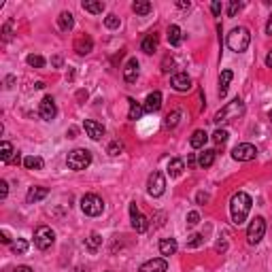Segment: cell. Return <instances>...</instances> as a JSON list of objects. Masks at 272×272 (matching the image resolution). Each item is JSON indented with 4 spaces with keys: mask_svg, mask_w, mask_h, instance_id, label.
I'll list each match as a JSON object with an SVG mask.
<instances>
[{
    "mask_svg": "<svg viewBox=\"0 0 272 272\" xmlns=\"http://www.w3.org/2000/svg\"><path fill=\"white\" fill-rule=\"evenodd\" d=\"M243 115H245V102H243L241 98H234L232 102H228V105H225L221 111L215 113L213 121H215V124L221 128V126H225V124H230V121L243 117Z\"/></svg>",
    "mask_w": 272,
    "mask_h": 272,
    "instance_id": "obj_2",
    "label": "cell"
},
{
    "mask_svg": "<svg viewBox=\"0 0 272 272\" xmlns=\"http://www.w3.org/2000/svg\"><path fill=\"white\" fill-rule=\"evenodd\" d=\"M158 45H160V38H158V34H147L145 38H142V43H140V49L145 51L147 55H151V54H155L158 51Z\"/></svg>",
    "mask_w": 272,
    "mask_h": 272,
    "instance_id": "obj_17",
    "label": "cell"
},
{
    "mask_svg": "<svg viewBox=\"0 0 272 272\" xmlns=\"http://www.w3.org/2000/svg\"><path fill=\"white\" fill-rule=\"evenodd\" d=\"M138 73H140V64L136 57H130V60L126 62L124 66V81L126 83H136V79H138Z\"/></svg>",
    "mask_w": 272,
    "mask_h": 272,
    "instance_id": "obj_13",
    "label": "cell"
},
{
    "mask_svg": "<svg viewBox=\"0 0 272 272\" xmlns=\"http://www.w3.org/2000/svg\"><path fill=\"white\" fill-rule=\"evenodd\" d=\"M177 6H179V9H190V6H191V2H190V0H179V2H177Z\"/></svg>",
    "mask_w": 272,
    "mask_h": 272,
    "instance_id": "obj_47",
    "label": "cell"
},
{
    "mask_svg": "<svg viewBox=\"0 0 272 272\" xmlns=\"http://www.w3.org/2000/svg\"><path fill=\"white\" fill-rule=\"evenodd\" d=\"M81 6H83V11L92 13V15H100V13L105 11V2H102V0H85Z\"/></svg>",
    "mask_w": 272,
    "mask_h": 272,
    "instance_id": "obj_27",
    "label": "cell"
},
{
    "mask_svg": "<svg viewBox=\"0 0 272 272\" xmlns=\"http://www.w3.org/2000/svg\"><path fill=\"white\" fill-rule=\"evenodd\" d=\"M73 272H85V270H83V268H77V270H73Z\"/></svg>",
    "mask_w": 272,
    "mask_h": 272,
    "instance_id": "obj_56",
    "label": "cell"
},
{
    "mask_svg": "<svg viewBox=\"0 0 272 272\" xmlns=\"http://www.w3.org/2000/svg\"><path fill=\"white\" fill-rule=\"evenodd\" d=\"M132 11L136 15H149V13L153 11V6H151V2H147V0H136V2H132Z\"/></svg>",
    "mask_w": 272,
    "mask_h": 272,
    "instance_id": "obj_32",
    "label": "cell"
},
{
    "mask_svg": "<svg viewBox=\"0 0 272 272\" xmlns=\"http://www.w3.org/2000/svg\"><path fill=\"white\" fill-rule=\"evenodd\" d=\"M83 130L87 132V136H89L92 140H100L102 136L107 134L105 126L98 124V121H94V119H85V121H83Z\"/></svg>",
    "mask_w": 272,
    "mask_h": 272,
    "instance_id": "obj_12",
    "label": "cell"
},
{
    "mask_svg": "<svg viewBox=\"0 0 272 272\" xmlns=\"http://www.w3.org/2000/svg\"><path fill=\"white\" fill-rule=\"evenodd\" d=\"M183 170H185V162L183 160H181V158L170 160V164H168V174H170L172 179L181 177V174H183Z\"/></svg>",
    "mask_w": 272,
    "mask_h": 272,
    "instance_id": "obj_26",
    "label": "cell"
},
{
    "mask_svg": "<svg viewBox=\"0 0 272 272\" xmlns=\"http://www.w3.org/2000/svg\"><path fill=\"white\" fill-rule=\"evenodd\" d=\"M221 9H223V6H221V2H217V0L211 4V11H213V15H215V17H219V15H221Z\"/></svg>",
    "mask_w": 272,
    "mask_h": 272,
    "instance_id": "obj_45",
    "label": "cell"
},
{
    "mask_svg": "<svg viewBox=\"0 0 272 272\" xmlns=\"http://www.w3.org/2000/svg\"><path fill=\"white\" fill-rule=\"evenodd\" d=\"M266 66L272 68V51H268V55H266Z\"/></svg>",
    "mask_w": 272,
    "mask_h": 272,
    "instance_id": "obj_53",
    "label": "cell"
},
{
    "mask_svg": "<svg viewBox=\"0 0 272 272\" xmlns=\"http://www.w3.org/2000/svg\"><path fill=\"white\" fill-rule=\"evenodd\" d=\"M26 62H28L32 68H43L45 66V57L43 55H34V54H30L28 57H26Z\"/></svg>",
    "mask_w": 272,
    "mask_h": 272,
    "instance_id": "obj_36",
    "label": "cell"
},
{
    "mask_svg": "<svg viewBox=\"0 0 272 272\" xmlns=\"http://www.w3.org/2000/svg\"><path fill=\"white\" fill-rule=\"evenodd\" d=\"M166 191V177L160 170H153L147 179V193L153 198H160Z\"/></svg>",
    "mask_w": 272,
    "mask_h": 272,
    "instance_id": "obj_7",
    "label": "cell"
},
{
    "mask_svg": "<svg viewBox=\"0 0 272 272\" xmlns=\"http://www.w3.org/2000/svg\"><path fill=\"white\" fill-rule=\"evenodd\" d=\"M232 79H234V73H232V70H221V75H219V98H225Z\"/></svg>",
    "mask_w": 272,
    "mask_h": 272,
    "instance_id": "obj_18",
    "label": "cell"
},
{
    "mask_svg": "<svg viewBox=\"0 0 272 272\" xmlns=\"http://www.w3.org/2000/svg\"><path fill=\"white\" fill-rule=\"evenodd\" d=\"M119 17L117 15H115V13H111V15H107L105 17V26H107V28L109 30H115V28H119Z\"/></svg>",
    "mask_w": 272,
    "mask_h": 272,
    "instance_id": "obj_37",
    "label": "cell"
},
{
    "mask_svg": "<svg viewBox=\"0 0 272 272\" xmlns=\"http://www.w3.org/2000/svg\"><path fill=\"white\" fill-rule=\"evenodd\" d=\"M172 66H174V60H172L170 55H166V57H164V62H162V73H170Z\"/></svg>",
    "mask_w": 272,
    "mask_h": 272,
    "instance_id": "obj_42",
    "label": "cell"
},
{
    "mask_svg": "<svg viewBox=\"0 0 272 272\" xmlns=\"http://www.w3.org/2000/svg\"><path fill=\"white\" fill-rule=\"evenodd\" d=\"M166 270H168V262L164 260V257H155V260H149V262H145L138 268V272H166Z\"/></svg>",
    "mask_w": 272,
    "mask_h": 272,
    "instance_id": "obj_15",
    "label": "cell"
},
{
    "mask_svg": "<svg viewBox=\"0 0 272 272\" xmlns=\"http://www.w3.org/2000/svg\"><path fill=\"white\" fill-rule=\"evenodd\" d=\"M38 115L45 119V121H54L55 115H57V107H55V100L51 96H45L41 100V107H38Z\"/></svg>",
    "mask_w": 272,
    "mask_h": 272,
    "instance_id": "obj_11",
    "label": "cell"
},
{
    "mask_svg": "<svg viewBox=\"0 0 272 272\" xmlns=\"http://www.w3.org/2000/svg\"><path fill=\"white\" fill-rule=\"evenodd\" d=\"M92 47H94V41L89 36H79L75 41V51L79 55H87L89 51H92Z\"/></svg>",
    "mask_w": 272,
    "mask_h": 272,
    "instance_id": "obj_22",
    "label": "cell"
},
{
    "mask_svg": "<svg viewBox=\"0 0 272 272\" xmlns=\"http://www.w3.org/2000/svg\"><path fill=\"white\" fill-rule=\"evenodd\" d=\"M19 162H22V153L15 151V155H13V160H11V164H19Z\"/></svg>",
    "mask_w": 272,
    "mask_h": 272,
    "instance_id": "obj_50",
    "label": "cell"
},
{
    "mask_svg": "<svg viewBox=\"0 0 272 272\" xmlns=\"http://www.w3.org/2000/svg\"><path fill=\"white\" fill-rule=\"evenodd\" d=\"M215 158H217L215 149H204L202 153H198V166L200 168H211L213 164H215Z\"/></svg>",
    "mask_w": 272,
    "mask_h": 272,
    "instance_id": "obj_19",
    "label": "cell"
},
{
    "mask_svg": "<svg viewBox=\"0 0 272 272\" xmlns=\"http://www.w3.org/2000/svg\"><path fill=\"white\" fill-rule=\"evenodd\" d=\"M166 34H168V43H170L172 47H179V45L183 43V30H181L179 26H174V24L168 26V32H166Z\"/></svg>",
    "mask_w": 272,
    "mask_h": 272,
    "instance_id": "obj_23",
    "label": "cell"
},
{
    "mask_svg": "<svg viewBox=\"0 0 272 272\" xmlns=\"http://www.w3.org/2000/svg\"><path fill=\"white\" fill-rule=\"evenodd\" d=\"M24 166L28 168V170H43L45 162H43V158H38V155H28V158H24Z\"/></svg>",
    "mask_w": 272,
    "mask_h": 272,
    "instance_id": "obj_29",
    "label": "cell"
},
{
    "mask_svg": "<svg viewBox=\"0 0 272 272\" xmlns=\"http://www.w3.org/2000/svg\"><path fill=\"white\" fill-rule=\"evenodd\" d=\"M6 193H9V183H6V181H0V200H4Z\"/></svg>",
    "mask_w": 272,
    "mask_h": 272,
    "instance_id": "obj_44",
    "label": "cell"
},
{
    "mask_svg": "<svg viewBox=\"0 0 272 272\" xmlns=\"http://www.w3.org/2000/svg\"><path fill=\"white\" fill-rule=\"evenodd\" d=\"M268 119H270V121H272V111H270V113H268Z\"/></svg>",
    "mask_w": 272,
    "mask_h": 272,
    "instance_id": "obj_57",
    "label": "cell"
},
{
    "mask_svg": "<svg viewBox=\"0 0 272 272\" xmlns=\"http://www.w3.org/2000/svg\"><path fill=\"white\" fill-rule=\"evenodd\" d=\"M251 45V32L247 28H243V26H238L228 34V47L232 51H236V54H243V51H247Z\"/></svg>",
    "mask_w": 272,
    "mask_h": 272,
    "instance_id": "obj_3",
    "label": "cell"
},
{
    "mask_svg": "<svg viewBox=\"0 0 272 272\" xmlns=\"http://www.w3.org/2000/svg\"><path fill=\"white\" fill-rule=\"evenodd\" d=\"M170 85L177 89V92H190L191 89V77L187 73H177V75H172Z\"/></svg>",
    "mask_w": 272,
    "mask_h": 272,
    "instance_id": "obj_14",
    "label": "cell"
},
{
    "mask_svg": "<svg viewBox=\"0 0 272 272\" xmlns=\"http://www.w3.org/2000/svg\"><path fill=\"white\" fill-rule=\"evenodd\" d=\"M196 200L200 204H204V202H209V193H204V191H200L198 196H196Z\"/></svg>",
    "mask_w": 272,
    "mask_h": 272,
    "instance_id": "obj_46",
    "label": "cell"
},
{
    "mask_svg": "<svg viewBox=\"0 0 272 272\" xmlns=\"http://www.w3.org/2000/svg\"><path fill=\"white\" fill-rule=\"evenodd\" d=\"M196 164H198V160H196V155H193V153H191V155H190V158H187V166H191V168H193V166H196Z\"/></svg>",
    "mask_w": 272,
    "mask_h": 272,
    "instance_id": "obj_49",
    "label": "cell"
},
{
    "mask_svg": "<svg viewBox=\"0 0 272 272\" xmlns=\"http://www.w3.org/2000/svg\"><path fill=\"white\" fill-rule=\"evenodd\" d=\"M232 158L236 162H251L257 158V147L251 145V142H241L232 149Z\"/></svg>",
    "mask_w": 272,
    "mask_h": 272,
    "instance_id": "obj_9",
    "label": "cell"
},
{
    "mask_svg": "<svg viewBox=\"0 0 272 272\" xmlns=\"http://www.w3.org/2000/svg\"><path fill=\"white\" fill-rule=\"evenodd\" d=\"M57 28H60L62 32H70L75 28V17L70 11H64L60 13V17H57Z\"/></svg>",
    "mask_w": 272,
    "mask_h": 272,
    "instance_id": "obj_21",
    "label": "cell"
},
{
    "mask_svg": "<svg viewBox=\"0 0 272 272\" xmlns=\"http://www.w3.org/2000/svg\"><path fill=\"white\" fill-rule=\"evenodd\" d=\"M179 121H181V111H172V113H168L166 115V128H177L179 126Z\"/></svg>",
    "mask_w": 272,
    "mask_h": 272,
    "instance_id": "obj_35",
    "label": "cell"
},
{
    "mask_svg": "<svg viewBox=\"0 0 272 272\" xmlns=\"http://www.w3.org/2000/svg\"><path fill=\"white\" fill-rule=\"evenodd\" d=\"M13 272H32V268H30V266H17Z\"/></svg>",
    "mask_w": 272,
    "mask_h": 272,
    "instance_id": "obj_52",
    "label": "cell"
},
{
    "mask_svg": "<svg viewBox=\"0 0 272 272\" xmlns=\"http://www.w3.org/2000/svg\"><path fill=\"white\" fill-rule=\"evenodd\" d=\"M13 155H15V151H13V145L9 140H2V145H0V160L4 162V164H11Z\"/></svg>",
    "mask_w": 272,
    "mask_h": 272,
    "instance_id": "obj_30",
    "label": "cell"
},
{
    "mask_svg": "<svg viewBox=\"0 0 272 272\" xmlns=\"http://www.w3.org/2000/svg\"><path fill=\"white\" fill-rule=\"evenodd\" d=\"M200 223V215L196 211H191V213H187V225L190 228H193V225H198Z\"/></svg>",
    "mask_w": 272,
    "mask_h": 272,
    "instance_id": "obj_41",
    "label": "cell"
},
{
    "mask_svg": "<svg viewBox=\"0 0 272 272\" xmlns=\"http://www.w3.org/2000/svg\"><path fill=\"white\" fill-rule=\"evenodd\" d=\"M128 102H130V113H128V119H132V121L140 119L142 113H145V107H140L134 98H128Z\"/></svg>",
    "mask_w": 272,
    "mask_h": 272,
    "instance_id": "obj_31",
    "label": "cell"
},
{
    "mask_svg": "<svg viewBox=\"0 0 272 272\" xmlns=\"http://www.w3.org/2000/svg\"><path fill=\"white\" fill-rule=\"evenodd\" d=\"M177 249H179V245H177V241L174 238H162L160 241V253L162 255H174L177 253Z\"/></svg>",
    "mask_w": 272,
    "mask_h": 272,
    "instance_id": "obj_24",
    "label": "cell"
},
{
    "mask_svg": "<svg viewBox=\"0 0 272 272\" xmlns=\"http://www.w3.org/2000/svg\"><path fill=\"white\" fill-rule=\"evenodd\" d=\"M202 243H204L202 234H191V236H190V241H187V247H190V249H196V247H200Z\"/></svg>",
    "mask_w": 272,
    "mask_h": 272,
    "instance_id": "obj_39",
    "label": "cell"
},
{
    "mask_svg": "<svg viewBox=\"0 0 272 272\" xmlns=\"http://www.w3.org/2000/svg\"><path fill=\"white\" fill-rule=\"evenodd\" d=\"M11 28H13V22H6V24L2 26V41H4V43L11 41Z\"/></svg>",
    "mask_w": 272,
    "mask_h": 272,
    "instance_id": "obj_43",
    "label": "cell"
},
{
    "mask_svg": "<svg viewBox=\"0 0 272 272\" xmlns=\"http://www.w3.org/2000/svg\"><path fill=\"white\" fill-rule=\"evenodd\" d=\"M81 209L89 217H98V215H102V211H105V202H102V198L96 196V193H85V196L81 198Z\"/></svg>",
    "mask_w": 272,
    "mask_h": 272,
    "instance_id": "obj_5",
    "label": "cell"
},
{
    "mask_svg": "<svg viewBox=\"0 0 272 272\" xmlns=\"http://www.w3.org/2000/svg\"><path fill=\"white\" fill-rule=\"evenodd\" d=\"M121 151H124V145H121L119 140H113L111 145H109V149H107V153H109V155H119Z\"/></svg>",
    "mask_w": 272,
    "mask_h": 272,
    "instance_id": "obj_38",
    "label": "cell"
},
{
    "mask_svg": "<svg viewBox=\"0 0 272 272\" xmlns=\"http://www.w3.org/2000/svg\"><path fill=\"white\" fill-rule=\"evenodd\" d=\"M54 66H57V68L62 66V57H54Z\"/></svg>",
    "mask_w": 272,
    "mask_h": 272,
    "instance_id": "obj_55",
    "label": "cell"
},
{
    "mask_svg": "<svg viewBox=\"0 0 272 272\" xmlns=\"http://www.w3.org/2000/svg\"><path fill=\"white\" fill-rule=\"evenodd\" d=\"M266 34H270V36H272V15L268 17V22H266Z\"/></svg>",
    "mask_w": 272,
    "mask_h": 272,
    "instance_id": "obj_51",
    "label": "cell"
},
{
    "mask_svg": "<svg viewBox=\"0 0 272 272\" xmlns=\"http://www.w3.org/2000/svg\"><path fill=\"white\" fill-rule=\"evenodd\" d=\"M251 204H253V200H251L249 193L245 191H238L232 196L230 200V215H232V223L234 225H243L247 215L251 213Z\"/></svg>",
    "mask_w": 272,
    "mask_h": 272,
    "instance_id": "obj_1",
    "label": "cell"
},
{
    "mask_svg": "<svg viewBox=\"0 0 272 272\" xmlns=\"http://www.w3.org/2000/svg\"><path fill=\"white\" fill-rule=\"evenodd\" d=\"M243 9V2H238V0H232L230 6H228V17H236V13Z\"/></svg>",
    "mask_w": 272,
    "mask_h": 272,
    "instance_id": "obj_40",
    "label": "cell"
},
{
    "mask_svg": "<svg viewBox=\"0 0 272 272\" xmlns=\"http://www.w3.org/2000/svg\"><path fill=\"white\" fill-rule=\"evenodd\" d=\"M213 142H215V147L219 149V147H223L225 142H228V130H223V128H217L215 132H213Z\"/></svg>",
    "mask_w": 272,
    "mask_h": 272,
    "instance_id": "obj_33",
    "label": "cell"
},
{
    "mask_svg": "<svg viewBox=\"0 0 272 272\" xmlns=\"http://www.w3.org/2000/svg\"><path fill=\"white\" fill-rule=\"evenodd\" d=\"M85 247L87 251H92V253H96L100 247H102V236L98 234V232H92L87 238H85Z\"/></svg>",
    "mask_w": 272,
    "mask_h": 272,
    "instance_id": "obj_28",
    "label": "cell"
},
{
    "mask_svg": "<svg viewBox=\"0 0 272 272\" xmlns=\"http://www.w3.org/2000/svg\"><path fill=\"white\" fill-rule=\"evenodd\" d=\"M11 249L15 255H24L26 251H28V241H26V238H17V241L11 245Z\"/></svg>",
    "mask_w": 272,
    "mask_h": 272,
    "instance_id": "obj_34",
    "label": "cell"
},
{
    "mask_svg": "<svg viewBox=\"0 0 272 272\" xmlns=\"http://www.w3.org/2000/svg\"><path fill=\"white\" fill-rule=\"evenodd\" d=\"M66 164L70 170H85V168L92 164V153L87 149H75V151L68 153Z\"/></svg>",
    "mask_w": 272,
    "mask_h": 272,
    "instance_id": "obj_4",
    "label": "cell"
},
{
    "mask_svg": "<svg viewBox=\"0 0 272 272\" xmlns=\"http://www.w3.org/2000/svg\"><path fill=\"white\" fill-rule=\"evenodd\" d=\"M209 138H211V136L206 134L204 130H196V132H193V134L190 136V145H191L193 149H202V147L206 145V140H209Z\"/></svg>",
    "mask_w": 272,
    "mask_h": 272,
    "instance_id": "obj_25",
    "label": "cell"
},
{
    "mask_svg": "<svg viewBox=\"0 0 272 272\" xmlns=\"http://www.w3.org/2000/svg\"><path fill=\"white\" fill-rule=\"evenodd\" d=\"M264 234H266V221H264V217H255L247 228V243L257 245L264 238Z\"/></svg>",
    "mask_w": 272,
    "mask_h": 272,
    "instance_id": "obj_8",
    "label": "cell"
},
{
    "mask_svg": "<svg viewBox=\"0 0 272 272\" xmlns=\"http://www.w3.org/2000/svg\"><path fill=\"white\" fill-rule=\"evenodd\" d=\"M13 81H15V79H13V77H6V79H4V87H13V85H11Z\"/></svg>",
    "mask_w": 272,
    "mask_h": 272,
    "instance_id": "obj_54",
    "label": "cell"
},
{
    "mask_svg": "<svg viewBox=\"0 0 272 272\" xmlns=\"http://www.w3.org/2000/svg\"><path fill=\"white\" fill-rule=\"evenodd\" d=\"M0 241H2L4 245H11V238H9V234H6V232L2 230V232H0Z\"/></svg>",
    "mask_w": 272,
    "mask_h": 272,
    "instance_id": "obj_48",
    "label": "cell"
},
{
    "mask_svg": "<svg viewBox=\"0 0 272 272\" xmlns=\"http://www.w3.org/2000/svg\"><path fill=\"white\" fill-rule=\"evenodd\" d=\"M145 113H158L160 109H162V94L160 92H151L147 96V100H145Z\"/></svg>",
    "mask_w": 272,
    "mask_h": 272,
    "instance_id": "obj_16",
    "label": "cell"
},
{
    "mask_svg": "<svg viewBox=\"0 0 272 272\" xmlns=\"http://www.w3.org/2000/svg\"><path fill=\"white\" fill-rule=\"evenodd\" d=\"M47 193H49L47 187H30L28 193H26V202H28V204H34V202H38V200L47 198Z\"/></svg>",
    "mask_w": 272,
    "mask_h": 272,
    "instance_id": "obj_20",
    "label": "cell"
},
{
    "mask_svg": "<svg viewBox=\"0 0 272 272\" xmlns=\"http://www.w3.org/2000/svg\"><path fill=\"white\" fill-rule=\"evenodd\" d=\"M130 219H132V228L138 232V234H145L149 230V219L138 211L136 202H130Z\"/></svg>",
    "mask_w": 272,
    "mask_h": 272,
    "instance_id": "obj_10",
    "label": "cell"
},
{
    "mask_svg": "<svg viewBox=\"0 0 272 272\" xmlns=\"http://www.w3.org/2000/svg\"><path fill=\"white\" fill-rule=\"evenodd\" d=\"M54 243H55V232L51 230L49 225H38L36 232H34V245H36V249L47 251Z\"/></svg>",
    "mask_w": 272,
    "mask_h": 272,
    "instance_id": "obj_6",
    "label": "cell"
}]
</instances>
